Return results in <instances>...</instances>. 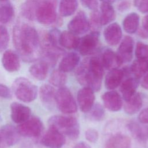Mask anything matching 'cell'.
Here are the masks:
<instances>
[{
    "label": "cell",
    "instance_id": "6da1fadb",
    "mask_svg": "<svg viewBox=\"0 0 148 148\" xmlns=\"http://www.w3.org/2000/svg\"><path fill=\"white\" fill-rule=\"evenodd\" d=\"M13 45L21 58L25 62L36 61L41 56V42L36 30L32 26L18 23L13 30Z\"/></svg>",
    "mask_w": 148,
    "mask_h": 148
},
{
    "label": "cell",
    "instance_id": "7a4b0ae2",
    "mask_svg": "<svg viewBox=\"0 0 148 148\" xmlns=\"http://www.w3.org/2000/svg\"><path fill=\"white\" fill-rule=\"evenodd\" d=\"M103 74L104 68L101 59L92 57L81 63L75 76L80 84L91 88L94 91H98L101 87Z\"/></svg>",
    "mask_w": 148,
    "mask_h": 148
},
{
    "label": "cell",
    "instance_id": "3957f363",
    "mask_svg": "<svg viewBox=\"0 0 148 148\" xmlns=\"http://www.w3.org/2000/svg\"><path fill=\"white\" fill-rule=\"evenodd\" d=\"M105 132L108 136L104 148H134L132 140L138 141L134 138L129 130L127 121L121 120L110 123L106 127Z\"/></svg>",
    "mask_w": 148,
    "mask_h": 148
},
{
    "label": "cell",
    "instance_id": "277c9868",
    "mask_svg": "<svg viewBox=\"0 0 148 148\" xmlns=\"http://www.w3.org/2000/svg\"><path fill=\"white\" fill-rule=\"evenodd\" d=\"M49 127L57 129L64 135L76 139L80 134V125L77 119L73 116L54 115L48 120Z\"/></svg>",
    "mask_w": 148,
    "mask_h": 148
},
{
    "label": "cell",
    "instance_id": "5b68a950",
    "mask_svg": "<svg viewBox=\"0 0 148 148\" xmlns=\"http://www.w3.org/2000/svg\"><path fill=\"white\" fill-rule=\"evenodd\" d=\"M12 89L16 98L25 103L34 101L38 95V87L36 85L23 77H20L14 80Z\"/></svg>",
    "mask_w": 148,
    "mask_h": 148
},
{
    "label": "cell",
    "instance_id": "8992f818",
    "mask_svg": "<svg viewBox=\"0 0 148 148\" xmlns=\"http://www.w3.org/2000/svg\"><path fill=\"white\" fill-rule=\"evenodd\" d=\"M56 0H42L37 8L35 18L39 23L51 25L57 20Z\"/></svg>",
    "mask_w": 148,
    "mask_h": 148
},
{
    "label": "cell",
    "instance_id": "52a82bcc",
    "mask_svg": "<svg viewBox=\"0 0 148 148\" xmlns=\"http://www.w3.org/2000/svg\"><path fill=\"white\" fill-rule=\"evenodd\" d=\"M56 104L58 110L64 114H72L77 110V106L71 91L66 87H61L56 91Z\"/></svg>",
    "mask_w": 148,
    "mask_h": 148
},
{
    "label": "cell",
    "instance_id": "ba28073f",
    "mask_svg": "<svg viewBox=\"0 0 148 148\" xmlns=\"http://www.w3.org/2000/svg\"><path fill=\"white\" fill-rule=\"evenodd\" d=\"M17 129L20 135L29 138H36L41 135L43 130V124L39 117L33 116L20 124Z\"/></svg>",
    "mask_w": 148,
    "mask_h": 148
},
{
    "label": "cell",
    "instance_id": "9c48e42d",
    "mask_svg": "<svg viewBox=\"0 0 148 148\" xmlns=\"http://www.w3.org/2000/svg\"><path fill=\"white\" fill-rule=\"evenodd\" d=\"M99 33L97 31H92L79 39L76 49L83 56L91 55L97 50L99 43Z\"/></svg>",
    "mask_w": 148,
    "mask_h": 148
},
{
    "label": "cell",
    "instance_id": "30bf717a",
    "mask_svg": "<svg viewBox=\"0 0 148 148\" xmlns=\"http://www.w3.org/2000/svg\"><path fill=\"white\" fill-rule=\"evenodd\" d=\"M17 129L11 124H6L0 128V148H8L16 144L20 138Z\"/></svg>",
    "mask_w": 148,
    "mask_h": 148
},
{
    "label": "cell",
    "instance_id": "8fae6325",
    "mask_svg": "<svg viewBox=\"0 0 148 148\" xmlns=\"http://www.w3.org/2000/svg\"><path fill=\"white\" fill-rule=\"evenodd\" d=\"M90 26V23L86 14L83 11H80L69 21L68 28L69 31L77 36L87 32Z\"/></svg>",
    "mask_w": 148,
    "mask_h": 148
},
{
    "label": "cell",
    "instance_id": "7c38bea8",
    "mask_svg": "<svg viewBox=\"0 0 148 148\" xmlns=\"http://www.w3.org/2000/svg\"><path fill=\"white\" fill-rule=\"evenodd\" d=\"M65 142V135L52 127H49L41 140L42 144L47 148H61Z\"/></svg>",
    "mask_w": 148,
    "mask_h": 148
},
{
    "label": "cell",
    "instance_id": "4fadbf2b",
    "mask_svg": "<svg viewBox=\"0 0 148 148\" xmlns=\"http://www.w3.org/2000/svg\"><path fill=\"white\" fill-rule=\"evenodd\" d=\"M94 92V91L88 87H83L78 91L77 101L82 112L87 113L93 106L95 101Z\"/></svg>",
    "mask_w": 148,
    "mask_h": 148
},
{
    "label": "cell",
    "instance_id": "5bb4252c",
    "mask_svg": "<svg viewBox=\"0 0 148 148\" xmlns=\"http://www.w3.org/2000/svg\"><path fill=\"white\" fill-rule=\"evenodd\" d=\"M10 117L13 122L17 124H21L27 121L31 114V109L22 103L14 102L10 106Z\"/></svg>",
    "mask_w": 148,
    "mask_h": 148
},
{
    "label": "cell",
    "instance_id": "9a60e30c",
    "mask_svg": "<svg viewBox=\"0 0 148 148\" xmlns=\"http://www.w3.org/2000/svg\"><path fill=\"white\" fill-rule=\"evenodd\" d=\"M134 40L130 36H125L121 42L116 53L121 63L128 62L133 57Z\"/></svg>",
    "mask_w": 148,
    "mask_h": 148
},
{
    "label": "cell",
    "instance_id": "2e32d148",
    "mask_svg": "<svg viewBox=\"0 0 148 148\" xmlns=\"http://www.w3.org/2000/svg\"><path fill=\"white\" fill-rule=\"evenodd\" d=\"M104 106L111 112H117L123 106L121 95L116 91L111 90L105 92L102 96Z\"/></svg>",
    "mask_w": 148,
    "mask_h": 148
},
{
    "label": "cell",
    "instance_id": "e0dca14e",
    "mask_svg": "<svg viewBox=\"0 0 148 148\" xmlns=\"http://www.w3.org/2000/svg\"><path fill=\"white\" fill-rule=\"evenodd\" d=\"M3 68L9 72H14L20 68V61L18 54L12 50H6L2 57Z\"/></svg>",
    "mask_w": 148,
    "mask_h": 148
},
{
    "label": "cell",
    "instance_id": "ac0fdd59",
    "mask_svg": "<svg viewBox=\"0 0 148 148\" xmlns=\"http://www.w3.org/2000/svg\"><path fill=\"white\" fill-rule=\"evenodd\" d=\"M103 36L106 43L110 46L117 45L122 38V30L117 23L109 24L103 31Z\"/></svg>",
    "mask_w": 148,
    "mask_h": 148
},
{
    "label": "cell",
    "instance_id": "d6986e66",
    "mask_svg": "<svg viewBox=\"0 0 148 148\" xmlns=\"http://www.w3.org/2000/svg\"><path fill=\"white\" fill-rule=\"evenodd\" d=\"M139 84V79L129 77L121 83L120 90L125 101L129 100L135 93Z\"/></svg>",
    "mask_w": 148,
    "mask_h": 148
},
{
    "label": "cell",
    "instance_id": "ffe728a7",
    "mask_svg": "<svg viewBox=\"0 0 148 148\" xmlns=\"http://www.w3.org/2000/svg\"><path fill=\"white\" fill-rule=\"evenodd\" d=\"M55 89L49 84H44L39 89V96L43 105L47 109H51L56 103Z\"/></svg>",
    "mask_w": 148,
    "mask_h": 148
},
{
    "label": "cell",
    "instance_id": "44dd1931",
    "mask_svg": "<svg viewBox=\"0 0 148 148\" xmlns=\"http://www.w3.org/2000/svg\"><path fill=\"white\" fill-rule=\"evenodd\" d=\"M124 72L123 69L114 68L109 71L105 79V86L108 90H113L122 83Z\"/></svg>",
    "mask_w": 148,
    "mask_h": 148
},
{
    "label": "cell",
    "instance_id": "7402d4cb",
    "mask_svg": "<svg viewBox=\"0 0 148 148\" xmlns=\"http://www.w3.org/2000/svg\"><path fill=\"white\" fill-rule=\"evenodd\" d=\"M101 61L103 68L109 71L118 68L122 64L116 53L110 49H106L103 51Z\"/></svg>",
    "mask_w": 148,
    "mask_h": 148
},
{
    "label": "cell",
    "instance_id": "603a6c76",
    "mask_svg": "<svg viewBox=\"0 0 148 148\" xmlns=\"http://www.w3.org/2000/svg\"><path fill=\"white\" fill-rule=\"evenodd\" d=\"M80 61L79 56L74 52L66 54L61 60L58 69L65 73L73 71L79 64Z\"/></svg>",
    "mask_w": 148,
    "mask_h": 148
},
{
    "label": "cell",
    "instance_id": "cb8c5ba5",
    "mask_svg": "<svg viewBox=\"0 0 148 148\" xmlns=\"http://www.w3.org/2000/svg\"><path fill=\"white\" fill-rule=\"evenodd\" d=\"M49 66L50 65L45 60L42 59L32 64L29 69V72L36 79L43 80L47 76Z\"/></svg>",
    "mask_w": 148,
    "mask_h": 148
},
{
    "label": "cell",
    "instance_id": "d4e9b609",
    "mask_svg": "<svg viewBox=\"0 0 148 148\" xmlns=\"http://www.w3.org/2000/svg\"><path fill=\"white\" fill-rule=\"evenodd\" d=\"M79 38L69 31L61 32L59 44L60 46L67 49H76L79 42Z\"/></svg>",
    "mask_w": 148,
    "mask_h": 148
},
{
    "label": "cell",
    "instance_id": "484cf974",
    "mask_svg": "<svg viewBox=\"0 0 148 148\" xmlns=\"http://www.w3.org/2000/svg\"><path fill=\"white\" fill-rule=\"evenodd\" d=\"M143 104V100L140 94L135 93L129 100L125 101L124 105L125 112L129 115H133L139 112Z\"/></svg>",
    "mask_w": 148,
    "mask_h": 148
},
{
    "label": "cell",
    "instance_id": "4316f807",
    "mask_svg": "<svg viewBox=\"0 0 148 148\" xmlns=\"http://www.w3.org/2000/svg\"><path fill=\"white\" fill-rule=\"evenodd\" d=\"M99 15L101 25H105L112 23L116 18V13L111 3L102 2L100 6Z\"/></svg>",
    "mask_w": 148,
    "mask_h": 148
},
{
    "label": "cell",
    "instance_id": "83f0119b",
    "mask_svg": "<svg viewBox=\"0 0 148 148\" xmlns=\"http://www.w3.org/2000/svg\"><path fill=\"white\" fill-rule=\"evenodd\" d=\"M41 1L26 0L21 8V13L23 16L29 20H35L36 10Z\"/></svg>",
    "mask_w": 148,
    "mask_h": 148
},
{
    "label": "cell",
    "instance_id": "f1b7e54d",
    "mask_svg": "<svg viewBox=\"0 0 148 148\" xmlns=\"http://www.w3.org/2000/svg\"><path fill=\"white\" fill-rule=\"evenodd\" d=\"M130 73L134 77L140 79L148 71V59H137L135 60L130 67Z\"/></svg>",
    "mask_w": 148,
    "mask_h": 148
},
{
    "label": "cell",
    "instance_id": "f546056e",
    "mask_svg": "<svg viewBox=\"0 0 148 148\" xmlns=\"http://www.w3.org/2000/svg\"><path fill=\"white\" fill-rule=\"evenodd\" d=\"M139 24V16L136 13L128 14L123 21L124 30L128 34H134L136 32Z\"/></svg>",
    "mask_w": 148,
    "mask_h": 148
},
{
    "label": "cell",
    "instance_id": "4dcf8cb0",
    "mask_svg": "<svg viewBox=\"0 0 148 148\" xmlns=\"http://www.w3.org/2000/svg\"><path fill=\"white\" fill-rule=\"evenodd\" d=\"M14 14L12 3L8 0L0 1V23L6 24L10 22Z\"/></svg>",
    "mask_w": 148,
    "mask_h": 148
},
{
    "label": "cell",
    "instance_id": "1f68e13d",
    "mask_svg": "<svg viewBox=\"0 0 148 148\" xmlns=\"http://www.w3.org/2000/svg\"><path fill=\"white\" fill-rule=\"evenodd\" d=\"M77 6V0H60V14L62 17L70 16L76 12Z\"/></svg>",
    "mask_w": 148,
    "mask_h": 148
},
{
    "label": "cell",
    "instance_id": "d6a6232c",
    "mask_svg": "<svg viewBox=\"0 0 148 148\" xmlns=\"http://www.w3.org/2000/svg\"><path fill=\"white\" fill-rule=\"evenodd\" d=\"M87 117L89 120L93 121H102L105 117V110L103 106L97 103L94 104L92 108L88 112Z\"/></svg>",
    "mask_w": 148,
    "mask_h": 148
},
{
    "label": "cell",
    "instance_id": "836d02e7",
    "mask_svg": "<svg viewBox=\"0 0 148 148\" xmlns=\"http://www.w3.org/2000/svg\"><path fill=\"white\" fill-rule=\"evenodd\" d=\"M66 80L67 76L65 73L58 69L53 71L51 72L49 80L51 85L61 87L65 85Z\"/></svg>",
    "mask_w": 148,
    "mask_h": 148
},
{
    "label": "cell",
    "instance_id": "e575fe53",
    "mask_svg": "<svg viewBox=\"0 0 148 148\" xmlns=\"http://www.w3.org/2000/svg\"><path fill=\"white\" fill-rule=\"evenodd\" d=\"M135 54L137 59H148V45L138 42L136 43Z\"/></svg>",
    "mask_w": 148,
    "mask_h": 148
},
{
    "label": "cell",
    "instance_id": "d590c367",
    "mask_svg": "<svg viewBox=\"0 0 148 148\" xmlns=\"http://www.w3.org/2000/svg\"><path fill=\"white\" fill-rule=\"evenodd\" d=\"M9 42V35L8 29L0 25V53L4 51L8 47Z\"/></svg>",
    "mask_w": 148,
    "mask_h": 148
},
{
    "label": "cell",
    "instance_id": "8d00e7d4",
    "mask_svg": "<svg viewBox=\"0 0 148 148\" xmlns=\"http://www.w3.org/2000/svg\"><path fill=\"white\" fill-rule=\"evenodd\" d=\"M85 138L91 143H95L99 138L98 132L94 128H89L85 131Z\"/></svg>",
    "mask_w": 148,
    "mask_h": 148
},
{
    "label": "cell",
    "instance_id": "74e56055",
    "mask_svg": "<svg viewBox=\"0 0 148 148\" xmlns=\"http://www.w3.org/2000/svg\"><path fill=\"white\" fill-rule=\"evenodd\" d=\"M134 3L140 12L148 13V0H134Z\"/></svg>",
    "mask_w": 148,
    "mask_h": 148
},
{
    "label": "cell",
    "instance_id": "f35d334b",
    "mask_svg": "<svg viewBox=\"0 0 148 148\" xmlns=\"http://www.w3.org/2000/svg\"><path fill=\"white\" fill-rule=\"evenodd\" d=\"M0 97L4 99H10L12 97V94L9 88L2 84H0Z\"/></svg>",
    "mask_w": 148,
    "mask_h": 148
},
{
    "label": "cell",
    "instance_id": "ab89813d",
    "mask_svg": "<svg viewBox=\"0 0 148 148\" xmlns=\"http://www.w3.org/2000/svg\"><path fill=\"white\" fill-rule=\"evenodd\" d=\"M82 5L92 10H97L98 6V0H80Z\"/></svg>",
    "mask_w": 148,
    "mask_h": 148
},
{
    "label": "cell",
    "instance_id": "60d3db41",
    "mask_svg": "<svg viewBox=\"0 0 148 148\" xmlns=\"http://www.w3.org/2000/svg\"><path fill=\"white\" fill-rule=\"evenodd\" d=\"M138 120L140 123L148 124V108L143 109L138 115Z\"/></svg>",
    "mask_w": 148,
    "mask_h": 148
},
{
    "label": "cell",
    "instance_id": "b9f144b4",
    "mask_svg": "<svg viewBox=\"0 0 148 148\" xmlns=\"http://www.w3.org/2000/svg\"><path fill=\"white\" fill-rule=\"evenodd\" d=\"M142 25L143 28V33L142 34L146 37H148V14L146 15L142 19Z\"/></svg>",
    "mask_w": 148,
    "mask_h": 148
},
{
    "label": "cell",
    "instance_id": "7bdbcfd3",
    "mask_svg": "<svg viewBox=\"0 0 148 148\" xmlns=\"http://www.w3.org/2000/svg\"><path fill=\"white\" fill-rule=\"evenodd\" d=\"M142 87L146 90H148V71L145 74L141 82Z\"/></svg>",
    "mask_w": 148,
    "mask_h": 148
},
{
    "label": "cell",
    "instance_id": "ee69618b",
    "mask_svg": "<svg viewBox=\"0 0 148 148\" xmlns=\"http://www.w3.org/2000/svg\"><path fill=\"white\" fill-rule=\"evenodd\" d=\"M73 148H91V146L84 142H80L76 144Z\"/></svg>",
    "mask_w": 148,
    "mask_h": 148
},
{
    "label": "cell",
    "instance_id": "f6af8a7d",
    "mask_svg": "<svg viewBox=\"0 0 148 148\" xmlns=\"http://www.w3.org/2000/svg\"><path fill=\"white\" fill-rule=\"evenodd\" d=\"M129 6V5L128 4V3H122V4H121V5H120V6H119V9H120H120H122L123 10V9H127V8H128V6Z\"/></svg>",
    "mask_w": 148,
    "mask_h": 148
},
{
    "label": "cell",
    "instance_id": "bcb514c9",
    "mask_svg": "<svg viewBox=\"0 0 148 148\" xmlns=\"http://www.w3.org/2000/svg\"><path fill=\"white\" fill-rule=\"evenodd\" d=\"M102 2L105 3H112L115 1V0H101Z\"/></svg>",
    "mask_w": 148,
    "mask_h": 148
},
{
    "label": "cell",
    "instance_id": "7dc6e473",
    "mask_svg": "<svg viewBox=\"0 0 148 148\" xmlns=\"http://www.w3.org/2000/svg\"><path fill=\"white\" fill-rule=\"evenodd\" d=\"M0 1H5V0H0Z\"/></svg>",
    "mask_w": 148,
    "mask_h": 148
},
{
    "label": "cell",
    "instance_id": "c3c4849f",
    "mask_svg": "<svg viewBox=\"0 0 148 148\" xmlns=\"http://www.w3.org/2000/svg\"><path fill=\"white\" fill-rule=\"evenodd\" d=\"M147 132H148V129H147Z\"/></svg>",
    "mask_w": 148,
    "mask_h": 148
}]
</instances>
